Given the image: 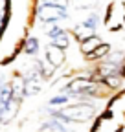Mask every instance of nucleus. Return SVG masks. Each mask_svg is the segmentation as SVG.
I'll list each match as a JSON object with an SVG mask.
<instances>
[{
    "label": "nucleus",
    "mask_w": 125,
    "mask_h": 132,
    "mask_svg": "<svg viewBox=\"0 0 125 132\" xmlns=\"http://www.w3.org/2000/svg\"><path fill=\"white\" fill-rule=\"evenodd\" d=\"M55 119L62 123H87L94 118L96 114V106L90 103H77V105H68V106H61L59 110L50 112Z\"/></svg>",
    "instance_id": "nucleus-1"
},
{
    "label": "nucleus",
    "mask_w": 125,
    "mask_h": 132,
    "mask_svg": "<svg viewBox=\"0 0 125 132\" xmlns=\"http://www.w3.org/2000/svg\"><path fill=\"white\" fill-rule=\"evenodd\" d=\"M98 82H94L90 77H75L74 81L68 82V86L62 90V92H66V95L70 97H75V95H90L94 94L96 95L98 94Z\"/></svg>",
    "instance_id": "nucleus-2"
},
{
    "label": "nucleus",
    "mask_w": 125,
    "mask_h": 132,
    "mask_svg": "<svg viewBox=\"0 0 125 132\" xmlns=\"http://www.w3.org/2000/svg\"><path fill=\"white\" fill-rule=\"evenodd\" d=\"M37 16H39V20L44 22V24H53V22H57V20L66 19L68 13H66L65 7L50 6V4H41L39 9H37Z\"/></svg>",
    "instance_id": "nucleus-3"
},
{
    "label": "nucleus",
    "mask_w": 125,
    "mask_h": 132,
    "mask_svg": "<svg viewBox=\"0 0 125 132\" xmlns=\"http://www.w3.org/2000/svg\"><path fill=\"white\" fill-rule=\"evenodd\" d=\"M46 62H48L52 68H57L65 62V50H61L57 46H48L46 48Z\"/></svg>",
    "instance_id": "nucleus-4"
},
{
    "label": "nucleus",
    "mask_w": 125,
    "mask_h": 132,
    "mask_svg": "<svg viewBox=\"0 0 125 132\" xmlns=\"http://www.w3.org/2000/svg\"><path fill=\"white\" fill-rule=\"evenodd\" d=\"M41 132H70V127H68L66 123H62V121H59V119L53 118V119H50V121L42 123Z\"/></svg>",
    "instance_id": "nucleus-5"
},
{
    "label": "nucleus",
    "mask_w": 125,
    "mask_h": 132,
    "mask_svg": "<svg viewBox=\"0 0 125 132\" xmlns=\"http://www.w3.org/2000/svg\"><path fill=\"white\" fill-rule=\"evenodd\" d=\"M101 44V39L99 37H96V35H88V37H85L83 40H81V52L87 55V53H90L96 46H99Z\"/></svg>",
    "instance_id": "nucleus-6"
},
{
    "label": "nucleus",
    "mask_w": 125,
    "mask_h": 132,
    "mask_svg": "<svg viewBox=\"0 0 125 132\" xmlns=\"http://www.w3.org/2000/svg\"><path fill=\"white\" fill-rule=\"evenodd\" d=\"M108 50H111V48H108V44H103V42H101L99 46H96V48H94L90 53H87V59H88V61H96V59H101L105 53H108Z\"/></svg>",
    "instance_id": "nucleus-7"
},
{
    "label": "nucleus",
    "mask_w": 125,
    "mask_h": 132,
    "mask_svg": "<svg viewBox=\"0 0 125 132\" xmlns=\"http://www.w3.org/2000/svg\"><path fill=\"white\" fill-rule=\"evenodd\" d=\"M98 22H99V19H98V15H88L87 19H85V22H81V26L90 33V35H94V31H96V28H98Z\"/></svg>",
    "instance_id": "nucleus-8"
},
{
    "label": "nucleus",
    "mask_w": 125,
    "mask_h": 132,
    "mask_svg": "<svg viewBox=\"0 0 125 132\" xmlns=\"http://www.w3.org/2000/svg\"><path fill=\"white\" fill-rule=\"evenodd\" d=\"M103 82H105L107 86H111V88H118V86H120V82H121V75H120V72L103 75Z\"/></svg>",
    "instance_id": "nucleus-9"
},
{
    "label": "nucleus",
    "mask_w": 125,
    "mask_h": 132,
    "mask_svg": "<svg viewBox=\"0 0 125 132\" xmlns=\"http://www.w3.org/2000/svg\"><path fill=\"white\" fill-rule=\"evenodd\" d=\"M50 40H52V46H57L61 50H66L68 48V35H66V31H61L59 35L52 37Z\"/></svg>",
    "instance_id": "nucleus-10"
},
{
    "label": "nucleus",
    "mask_w": 125,
    "mask_h": 132,
    "mask_svg": "<svg viewBox=\"0 0 125 132\" xmlns=\"http://www.w3.org/2000/svg\"><path fill=\"white\" fill-rule=\"evenodd\" d=\"M26 53L28 55H35L37 52H39V40L37 39H33V37H31V39H28L26 40Z\"/></svg>",
    "instance_id": "nucleus-11"
},
{
    "label": "nucleus",
    "mask_w": 125,
    "mask_h": 132,
    "mask_svg": "<svg viewBox=\"0 0 125 132\" xmlns=\"http://www.w3.org/2000/svg\"><path fill=\"white\" fill-rule=\"evenodd\" d=\"M99 2V0H74V6L77 9H88V7H94Z\"/></svg>",
    "instance_id": "nucleus-12"
},
{
    "label": "nucleus",
    "mask_w": 125,
    "mask_h": 132,
    "mask_svg": "<svg viewBox=\"0 0 125 132\" xmlns=\"http://www.w3.org/2000/svg\"><path fill=\"white\" fill-rule=\"evenodd\" d=\"M66 103H68V95L66 94H59V95L50 99V106H61V105H66Z\"/></svg>",
    "instance_id": "nucleus-13"
},
{
    "label": "nucleus",
    "mask_w": 125,
    "mask_h": 132,
    "mask_svg": "<svg viewBox=\"0 0 125 132\" xmlns=\"http://www.w3.org/2000/svg\"><path fill=\"white\" fill-rule=\"evenodd\" d=\"M42 4H50V6H59V7H65L68 6V0H41Z\"/></svg>",
    "instance_id": "nucleus-14"
},
{
    "label": "nucleus",
    "mask_w": 125,
    "mask_h": 132,
    "mask_svg": "<svg viewBox=\"0 0 125 132\" xmlns=\"http://www.w3.org/2000/svg\"><path fill=\"white\" fill-rule=\"evenodd\" d=\"M61 31H65V29H61V28H57V26H55V28H52V29L48 31V37L52 39V37H55V35H59V33H61Z\"/></svg>",
    "instance_id": "nucleus-15"
},
{
    "label": "nucleus",
    "mask_w": 125,
    "mask_h": 132,
    "mask_svg": "<svg viewBox=\"0 0 125 132\" xmlns=\"http://www.w3.org/2000/svg\"><path fill=\"white\" fill-rule=\"evenodd\" d=\"M121 75H123V77H125V68H123V70H121Z\"/></svg>",
    "instance_id": "nucleus-16"
}]
</instances>
